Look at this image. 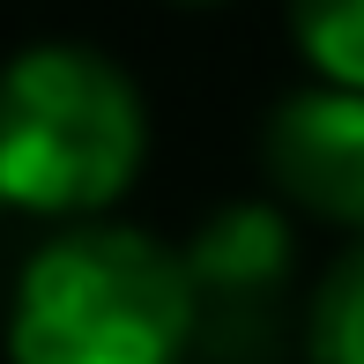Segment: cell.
Listing matches in <instances>:
<instances>
[{"label": "cell", "instance_id": "obj_1", "mask_svg": "<svg viewBox=\"0 0 364 364\" xmlns=\"http://www.w3.org/2000/svg\"><path fill=\"white\" fill-rule=\"evenodd\" d=\"M193 327L186 253L127 223H68L15 275L8 364H186Z\"/></svg>", "mask_w": 364, "mask_h": 364}, {"label": "cell", "instance_id": "obj_2", "mask_svg": "<svg viewBox=\"0 0 364 364\" xmlns=\"http://www.w3.org/2000/svg\"><path fill=\"white\" fill-rule=\"evenodd\" d=\"M149 112L127 68L90 45H30L0 68V208L82 223L134 186Z\"/></svg>", "mask_w": 364, "mask_h": 364}, {"label": "cell", "instance_id": "obj_3", "mask_svg": "<svg viewBox=\"0 0 364 364\" xmlns=\"http://www.w3.org/2000/svg\"><path fill=\"white\" fill-rule=\"evenodd\" d=\"M268 178L283 186L290 208L357 230L364 238V97L357 90H290L268 112V134H260Z\"/></svg>", "mask_w": 364, "mask_h": 364}, {"label": "cell", "instance_id": "obj_4", "mask_svg": "<svg viewBox=\"0 0 364 364\" xmlns=\"http://www.w3.org/2000/svg\"><path fill=\"white\" fill-rule=\"evenodd\" d=\"M186 275L201 305H253L290 275V223L268 201H230L186 245Z\"/></svg>", "mask_w": 364, "mask_h": 364}, {"label": "cell", "instance_id": "obj_5", "mask_svg": "<svg viewBox=\"0 0 364 364\" xmlns=\"http://www.w3.org/2000/svg\"><path fill=\"white\" fill-rule=\"evenodd\" d=\"M290 38L312 82L364 97V0H290Z\"/></svg>", "mask_w": 364, "mask_h": 364}, {"label": "cell", "instance_id": "obj_6", "mask_svg": "<svg viewBox=\"0 0 364 364\" xmlns=\"http://www.w3.org/2000/svg\"><path fill=\"white\" fill-rule=\"evenodd\" d=\"M305 357L312 364H364V238L320 275V290H312Z\"/></svg>", "mask_w": 364, "mask_h": 364}, {"label": "cell", "instance_id": "obj_7", "mask_svg": "<svg viewBox=\"0 0 364 364\" xmlns=\"http://www.w3.org/2000/svg\"><path fill=\"white\" fill-rule=\"evenodd\" d=\"M186 8H216V0H186Z\"/></svg>", "mask_w": 364, "mask_h": 364}]
</instances>
